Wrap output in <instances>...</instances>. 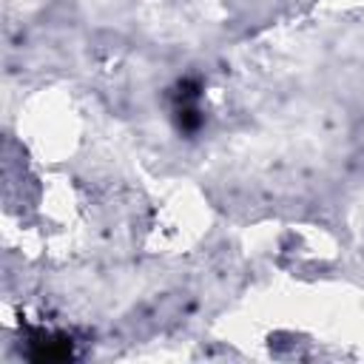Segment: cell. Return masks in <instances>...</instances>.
<instances>
[{"label":"cell","mask_w":364,"mask_h":364,"mask_svg":"<svg viewBox=\"0 0 364 364\" xmlns=\"http://www.w3.org/2000/svg\"><path fill=\"white\" fill-rule=\"evenodd\" d=\"M199 85L196 82H179L176 88V122L182 131H196L202 125V114H199Z\"/></svg>","instance_id":"cell-1"},{"label":"cell","mask_w":364,"mask_h":364,"mask_svg":"<svg viewBox=\"0 0 364 364\" xmlns=\"http://www.w3.org/2000/svg\"><path fill=\"white\" fill-rule=\"evenodd\" d=\"M34 347L37 350H31L28 355L34 358V361H57V358H68L71 355V341L68 338H63V336H37L34 338Z\"/></svg>","instance_id":"cell-2"}]
</instances>
